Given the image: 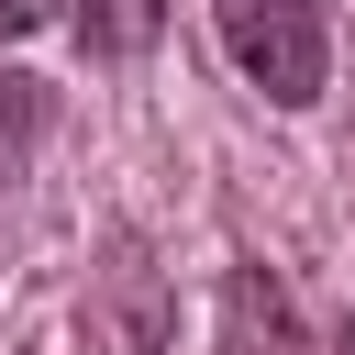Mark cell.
I'll list each match as a JSON object with an SVG mask.
<instances>
[{
	"label": "cell",
	"mask_w": 355,
	"mask_h": 355,
	"mask_svg": "<svg viewBox=\"0 0 355 355\" xmlns=\"http://www.w3.org/2000/svg\"><path fill=\"white\" fill-rule=\"evenodd\" d=\"M222 22V55L277 100V111H311L333 89V33H322V0H211Z\"/></svg>",
	"instance_id": "cell-1"
},
{
	"label": "cell",
	"mask_w": 355,
	"mask_h": 355,
	"mask_svg": "<svg viewBox=\"0 0 355 355\" xmlns=\"http://www.w3.org/2000/svg\"><path fill=\"white\" fill-rule=\"evenodd\" d=\"M44 122H55V89H44V78H22V67H0V189L33 166Z\"/></svg>",
	"instance_id": "cell-2"
},
{
	"label": "cell",
	"mask_w": 355,
	"mask_h": 355,
	"mask_svg": "<svg viewBox=\"0 0 355 355\" xmlns=\"http://www.w3.org/2000/svg\"><path fill=\"white\" fill-rule=\"evenodd\" d=\"M44 11H55V0H0V33H33Z\"/></svg>",
	"instance_id": "cell-3"
},
{
	"label": "cell",
	"mask_w": 355,
	"mask_h": 355,
	"mask_svg": "<svg viewBox=\"0 0 355 355\" xmlns=\"http://www.w3.org/2000/svg\"><path fill=\"white\" fill-rule=\"evenodd\" d=\"M333 355H355V322H344V333H333Z\"/></svg>",
	"instance_id": "cell-4"
}]
</instances>
